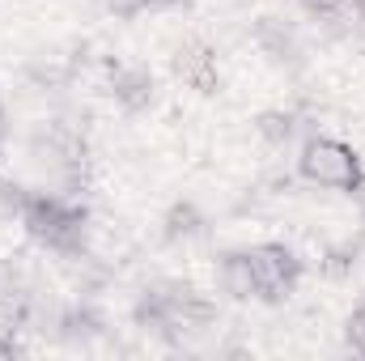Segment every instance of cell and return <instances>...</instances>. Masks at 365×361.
<instances>
[{
    "instance_id": "obj_12",
    "label": "cell",
    "mask_w": 365,
    "mask_h": 361,
    "mask_svg": "<svg viewBox=\"0 0 365 361\" xmlns=\"http://www.w3.org/2000/svg\"><path fill=\"white\" fill-rule=\"evenodd\" d=\"M344 340H349V349H353V353H361V357H365V302L349 315V319H344Z\"/></svg>"
},
{
    "instance_id": "obj_11",
    "label": "cell",
    "mask_w": 365,
    "mask_h": 361,
    "mask_svg": "<svg viewBox=\"0 0 365 361\" xmlns=\"http://www.w3.org/2000/svg\"><path fill=\"white\" fill-rule=\"evenodd\" d=\"M106 9L123 21L145 17V13H170V9H187V0H106Z\"/></svg>"
},
{
    "instance_id": "obj_4",
    "label": "cell",
    "mask_w": 365,
    "mask_h": 361,
    "mask_svg": "<svg viewBox=\"0 0 365 361\" xmlns=\"http://www.w3.org/2000/svg\"><path fill=\"white\" fill-rule=\"evenodd\" d=\"M247 260H251V272H255V285H259L264 302L289 298L302 280V260L284 243H255V247H247Z\"/></svg>"
},
{
    "instance_id": "obj_10",
    "label": "cell",
    "mask_w": 365,
    "mask_h": 361,
    "mask_svg": "<svg viewBox=\"0 0 365 361\" xmlns=\"http://www.w3.org/2000/svg\"><path fill=\"white\" fill-rule=\"evenodd\" d=\"M255 132L272 145V149H284L293 136H297V115L293 111H264L255 119Z\"/></svg>"
},
{
    "instance_id": "obj_1",
    "label": "cell",
    "mask_w": 365,
    "mask_h": 361,
    "mask_svg": "<svg viewBox=\"0 0 365 361\" xmlns=\"http://www.w3.org/2000/svg\"><path fill=\"white\" fill-rule=\"evenodd\" d=\"M17 221L43 251H56L64 260L86 255V208L81 204H73L56 191H26Z\"/></svg>"
},
{
    "instance_id": "obj_5",
    "label": "cell",
    "mask_w": 365,
    "mask_h": 361,
    "mask_svg": "<svg viewBox=\"0 0 365 361\" xmlns=\"http://www.w3.org/2000/svg\"><path fill=\"white\" fill-rule=\"evenodd\" d=\"M175 77L195 93H217L221 86V68H217V51L200 39H187L175 51Z\"/></svg>"
},
{
    "instance_id": "obj_8",
    "label": "cell",
    "mask_w": 365,
    "mask_h": 361,
    "mask_svg": "<svg viewBox=\"0 0 365 361\" xmlns=\"http://www.w3.org/2000/svg\"><path fill=\"white\" fill-rule=\"evenodd\" d=\"M255 43L272 56L276 64L297 60V39H293V30H289L280 17H259V26H255Z\"/></svg>"
},
{
    "instance_id": "obj_7",
    "label": "cell",
    "mask_w": 365,
    "mask_h": 361,
    "mask_svg": "<svg viewBox=\"0 0 365 361\" xmlns=\"http://www.w3.org/2000/svg\"><path fill=\"white\" fill-rule=\"evenodd\" d=\"M217 280H221V293L234 298V302H251V298H259V285H255V272H251L247 251H230V255H221Z\"/></svg>"
},
{
    "instance_id": "obj_3",
    "label": "cell",
    "mask_w": 365,
    "mask_h": 361,
    "mask_svg": "<svg viewBox=\"0 0 365 361\" xmlns=\"http://www.w3.org/2000/svg\"><path fill=\"white\" fill-rule=\"evenodd\" d=\"M30 158L56 183H77L86 175V145H81L77 132H68L60 123H47L30 136Z\"/></svg>"
},
{
    "instance_id": "obj_2",
    "label": "cell",
    "mask_w": 365,
    "mask_h": 361,
    "mask_svg": "<svg viewBox=\"0 0 365 361\" xmlns=\"http://www.w3.org/2000/svg\"><path fill=\"white\" fill-rule=\"evenodd\" d=\"M297 175L310 183V187L344 191V195H357L365 187L361 158L340 136H306L302 149H297Z\"/></svg>"
},
{
    "instance_id": "obj_6",
    "label": "cell",
    "mask_w": 365,
    "mask_h": 361,
    "mask_svg": "<svg viewBox=\"0 0 365 361\" xmlns=\"http://www.w3.org/2000/svg\"><path fill=\"white\" fill-rule=\"evenodd\" d=\"M110 98L123 106V111H145L149 102H153V77H149V68H140V64H119L115 73H110Z\"/></svg>"
},
{
    "instance_id": "obj_9",
    "label": "cell",
    "mask_w": 365,
    "mask_h": 361,
    "mask_svg": "<svg viewBox=\"0 0 365 361\" xmlns=\"http://www.w3.org/2000/svg\"><path fill=\"white\" fill-rule=\"evenodd\" d=\"M200 234H204V213H200L191 200L170 204V213H166V221H162V238H166V243H191V238H200Z\"/></svg>"
}]
</instances>
